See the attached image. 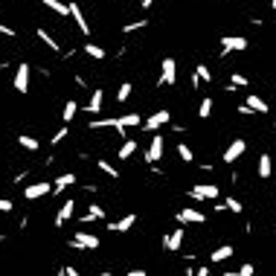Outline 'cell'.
<instances>
[{
	"mask_svg": "<svg viewBox=\"0 0 276 276\" xmlns=\"http://www.w3.org/2000/svg\"><path fill=\"white\" fill-rule=\"evenodd\" d=\"M247 47H250V41H247L245 35H224V38H221V56H230V53H245Z\"/></svg>",
	"mask_w": 276,
	"mask_h": 276,
	"instance_id": "1",
	"label": "cell"
},
{
	"mask_svg": "<svg viewBox=\"0 0 276 276\" xmlns=\"http://www.w3.org/2000/svg\"><path fill=\"white\" fill-rule=\"evenodd\" d=\"M169 123H172V111H166V108H163V111L152 114L149 120H143V128H146V131H152V134H157L163 125H169Z\"/></svg>",
	"mask_w": 276,
	"mask_h": 276,
	"instance_id": "2",
	"label": "cell"
},
{
	"mask_svg": "<svg viewBox=\"0 0 276 276\" xmlns=\"http://www.w3.org/2000/svg\"><path fill=\"white\" fill-rule=\"evenodd\" d=\"M70 245L76 247V250H99V239L91 236V233H85V230H79L76 236H73V242Z\"/></svg>",
	"mask_w": 276,
	"mask_h": 276,
	"instance_id": "3",
	"label": "cell"
},
{
	"mask_svg": "<svg viewBox=\"0 0 276 276\" xmlns=\"http://www.w3.org/2000/svg\"><path fill=\"white\" fill-rule=\"evenodd\" d=\"M195 201H215L218 198V186L215 184H198L192 186V192H189Z\"/></svg>",
	"mask_w": 276,
	"mask_h": 276,
	"instance_id": "4",
	"label": "cell"
},
{
	"mask_svg": "<svg viewBox=\"0 0 276 276\" xmlns=\"http://www.w3.org/2000/svg\"><path fill=\"white\" fill-rule=\"evenodd\" d=\"M178 82V64L172 56L163 59V73H160V85H175Z\"/></svg>",
	"mask_w": 276,
	"mask_h": 276,
	"instance_id": "5",
	"label": "cell"
},
{
	"mask_svg": "<svg viewBox=\"0 0 276 276\" xmlns=\"http://www.w3.org/2000/svg\"><path fill=\"white\" fill-rule=\"evenodd\" d=\"M30 73H32V67L27 61L18 64V73H15V91H18V93L30 91Z\"/></svg>",
	"mask_w": 276,
	"mask_h": 276,
	"instance_id": "6",
	"label": "cell"
},
{
	"mask_svg": "<svg viewBox=\"0 0 276 276\" xmlns=\"http://www.w3.org/2000/svg\"><path fill=\"white\" fill-rule=\"evenodd\" d=\"M146 160H149V163L163 160V134H154L152 137V143H149V149H146Z\"/></svg>",
	"mask_w": 276,
	"mask_h": 276,
	"instance_id": "7",
	"label": "cell"
},
{
	"mask_svg": "<svg viewBox=\"0 0 276 276\" xmlns=\"http://www.w3.org/2000/svg\"><path fill=\"white\" fill-rule=\"evenodd\" d=\"M245 152H247V143H245V140H233V143L227 146V152H224V163H230V166H233V163H236V160H239Z\"/></svg>",
	"mask_w": 276,
	"mask_h": 276,
	"instance_id": "8",
	"label": "cell"
},
{
	"mask_svg": "<svg viewBox=\"0 0 276 276\" xmlns=\"http://www.w3.org/2000/svg\"><path fill=\"white\" fill-rule=\"evenodd\" d=\"M184 236H186L184 227L172 230V233H169V236L163 239V247H166V250H172V253H178V250H181V245H184Z\"/></svg>",
	"mask_w": 276,
	"mask_h": 276,
	"instance_id": "9",
	"label": "cell"
},
{
	"mask_svg": "<svg viewBox=\"0 0 276 276\" xmlns=\"http://www.w3.org/2000/svg\"><path fill=\"white\" fill-rule=\"evenodd\" d=\"M67 9H70V18L76 21V27H79V30L85 32V35H91V24L85 21V12H82V6H79V3H70Z\"/></svg>",
	"mask_w": 276,
	"mask_h": 276,
	"instance_id": "10",
	"label": "cell"
},
{
	"mask_svg": "<svg viewBox=\"0 0 276 276\" xmlns=\"http://www.w3.org/2000/svg\"><path fill=\"white\" fill-rule=\"evenodd\" d=\"M50 192H53L50 184H32V186L24 189V198H27V201H38V198H44V195H50Z\"/></svg>",
	"mask_w": 276,
	"mask_h": 276,
	"instance_id": "11",
	"label": "cell"
},
{
	"mask_svg": "<svg viewBox=\"0 0 276 276\" xmlns=\"http://www.w3.org/2000/svg\"><path fill=\"white\" fill-rule=\"evenodd\" d=\"M178 221H181V224H204V213L195 210V207H186V210L178 213Z\"/></svg>",
	"mask_w": 276,
	"mask_h": 276,
	"instance_id": "12",
	"label": "cell"
},
{
	"mask_svg": "<svg viewBox=\"0 0 276 276\" xmlns=\"http://www.w3.org/2000/svg\"><path fill=\"white\" fill-rule=\"evenodd\" d=\"M73 213H76V201L70 198V201H64V204H61V210H59V215H56V221H53V224H56V227H64V221H70Z\"/></svg>",
	"mask_w": 276,
	"mask_h": 276,
	"instance_id": "13",
	"label": "cell"
},
{
	"mask_svg": "<svg viewBox=\"0 0 276 276\" xmlns=\"http://www.w3.org/2000/svg\"><path fill=\"white\" fill-rule=\"evenodd\" d=\"M134 224H137V215H123L120 221H111V224H108V230H114V233H128Z\"/></svg>",
	"mask_w": 276,
	"mask_h": 276,
	"instance_id": "14",
	"label": "cell"
},
{
	"mask_svg": "<svg viewBox=\"0 0 276 276\" xmlns=\"http://www.w3.org/2000/svg\"><path fill=\"white\" fill-rule=\"evenodd\" d=\"M102 102H105V91L93 88V91H91V102H88V114H102Z\"/></svg>",
	"mask_w": 276,
	"mask_h": 276,
	"instance_id": "15",
	"label": "cell"
},
{
	"mask_svg": "<svg viewBox=\"0 0 276 276\" xmlns=\"http://www.w3.org/2000/svg\"><path fill=\"white\" fill-rule=\"evenodd\" d=\"M245 105L253 111V114H268V111H271V108H268V102H265L262 96H256V93H250V96H247Z\"/></svg>",
	"mask_w": 276,
	"mask_h": 276,
	"instance_id": "16",
	"label": "cell"
},
{
	"mask_svg": "<svg viewBox=\"0 0 276 276\" xmlns=\"http://www.w3.org/2000/svg\"><path fill=\"white\" fill-rule=\"evenodd\" d=\"M73 184H76V175H73V172H67V175H59V178H56V184H53V192L59 195V192H64L67 186H73Z\"/></svg>",
	"mask_w": 276,
	"mask_h": 276,
	"instance_id": "17",
	"label": "cell"
},
{
	"mask_svg": "<svg viewBox=\"0 0 276 276\" xmlns=\"http://www.w3.org/2000/svg\"><path fill=\"white\" fill-rule=\"evenodd\" d=\"M41 3H44V6H47L50 12H56L59 18H67V15H70V9H67V3H61V0H41Z\"/></svg>",
	"mask_w": 276,
	"mask_h": 276,
	"instance_id": "18",
	"label": "cell"
},
{
	"mask_svg": "<svg viewBox=\"0 0 276 276\" xmlns=\"http://www.w3.org/2000/svg\"><path fill=\"white\" fill-rule=\"evenodd\" d=\"M271 172H274L271 154H262V157H259V178H271Z\"/></svg>",
	"mask_w": 276,
	"mask_h": 276,
	"instance_id": "19",
	"label": "cell"
},
{
	"mask_svg": "<svg viewBox=\"0 0 276 276\" xmlns=\"http://www.w3.org/2000/svg\"><path fill=\"white\" fill-rule=\"evenodd\" d=\"M233 253H236V250H233V245H221L213 253V256H210V262H224V259H230Z\"/></svg>",
	"mask_w": 276,
	"mask_h": 276,
	"instance_id": "20",
	"label": "cell"
},
{
	"mask_svg": "<svg viewBox=\"0 0 276 276\" xmlns=\"http://www.w3.org/2000/svg\"><path fill=\"white\" fill-rule=\"evenodd\" d=\"M18 146H21V149H27V152H38V149H41V143H38L35 137H27V134H21V137H18Z\"/></svg>",
	"mask_w": 276,
	"mask_h": 276,
	"instance_id": "21",
	"label": "cell"
},
{
	"mask_svg": "<svg viewBox=\"0 0 276 276\" xmlns=\"http://www.w3.org/2000/svg\"><path fill=\"white\" fill-rule=\"evenodd\" d=\"M76 111H79V102H76V99H70V102H67V105H64V114H61V120L67 125L73 123V117H76Z\"/></svg>",
	"mask_w": 276,
	"mask_h": 276,
	"instance_id": "22",
	"label": "cell"
},
{
	"mask_svg": "<svg viewBox=\"0 0 276 276\" xmlns=\"http://www.w3.org/2000/svg\"><path fill=\"white\" fill-rule=\"evenodd\" d=\"M134 152H137V143H134V140H125L123 146H120V154H117V157H120V160H128V157H134Z\"/></svg>",
	"mask_w": 276,
	"mask_h": 276,
	"instance_id": "23",
	"label": "cell"
},
{
	"mask_svg": "<svg viewBox=\"0 0 276 276\" xmlns=\"http://www.w3.org/2000/svg\"><path fill=\"white\" fill-rule=\"evenodd\" d=\"M102 218H105V210H102V207H96V204H93L91 210H88V215H85V218H82V224H91V221H102Z\"/></svg>",
	"mask_w": 276,
	"mask_h": 276,
	"instance_id": "24",
	"label": "cell"
},
{
	"mask_svg": "<svg viewBox=\"0 0 276 276\" xmlns=\"http://www.w3.org/2000/svg\"><path fill=\"white\" fill-rule=\"evenodd\" d=\"M198 117H201V120H210V117H213V99H210V96H207V99H201Z\"/></svg>",
	"mask_w": 276,
	"mask_h": 276,
	"instance_id": "25",
	"label": "cell"
},
{
	"mask_svg": "<svg viewBox=\"0 0 276 276\" xmlns=\"http://www.w3.org/2000/svg\"><path fill=\"white\" fill-rule=\"evenodd\" d=\"M38 38H41V41H44V44H47L53 53H59V44H56V38H53V35H50L47 30H38Z\"/></svg>",
	"mask_w": 276,
	"mask_h": 276,
	"instance_id": "26",
	"label": "cell"
},
{
	"mask_svg": "<svg viewBox=\"0 0 276 276\" xmlns=\"http://www.w3.org/2000/svg\"><path fill=\"white\" fill-rule=\"evenodd\" d=\"M131 91H134V85H131V82H125V85H120V91H117V102H128V96H131Z\"/></svg>",
	"mask_w": 276,
	"mask_h": 276,
	"instance_id": "27",
	"label": "cell"
},
{
	"mask_svg": "<svg viewBox=\"0 0 276 276\" xmlns=\"http://www.w3.org/2000/svg\"><path fill=\"white\" fill-rule=\"evenodd\" d=\"M195 76H198L201 82H213V73H210L207 64H198V67H195Z\"/></svg>",
	"mask_w": 276,
	"mask_h": 276,
	"instance_id": "28",
	"label": "cell"
},
{
	"mask_svg": "<svg viewBox=\"0 0 276 276\" xmlns=\"http://www.w3.org/2000/svg\"><path fill=\"white\" fill-rule=\"evenodd\" d=\"M149 27V21H131V24H125L123 27V32L125 35H131V32H137V30H146Z\"/></svg>",
	"mask_w": 276,
	"mask_h": 276,
	"instance_id": "29",
	"label": "cell"
},
{
	"mask_svg": "<svg viewBox=\"0 0 276 276\" xmlns=\"http://www.w3.org/2000/svg\"><path fill=\"white\" fill-rule=\"evenodd\" d=\"M85 53H88L91 59H105V50L96 47V44H85Z\"/></svg>",
	"mask_w": 276,
	"mask_h": 276,
	"instance_id": "30",
	"label": "cell"
},
{
	"mask_svg": "<svg viewBox=\"0 0 276 276\" xmlns=\"http://www.w3.org/2000/svg\"><path fill=\"white\" fill-rule=\"evenodd\" d=\"M178 154H181V160H184V163H192V160H195V154H192V149H189L186 143L178 146Z\"/></svg>",
	"mask_w": 276,
	"mask_h": 276,
	"instance_id": "31",
	"label": "cell"
},
{
	"mask_svg": "<svg viewBox=\"0 0 276 276\" xmlns=\"http://www.w3.org/2000/svg\"><path fill=\"white\" fill-rule=\"evenodd\" d=\"M96 166H99V169H102V172H105V175H111V178H120V172H117V169H114V166H111V163H108V160H99V163H96Z\"/></svg>",
	"mask_w": 276,
	"mask_h": 276,
	"instance_id": "32",
	"label": "cell"
},
{
	"mask_svg": "<svg viewBox=\"0 0 276 276\" xmlns=\"http://www.w3.org/2000/svg\"><path fill=\"white\" fill-rule=\"evenodd\" d=\"M224 210H230V213H242V210H245V207H242V204H239V201H236V198H227V201H224Z\"/></svg>",
	"mask_w": 276,
	"mask_h": 276,
	"instance_id": "33",
	"label": "cell"
},
{
	"mask_svg": "<svg viewBox=\"0 0 276 276\" xmlns=\"http://www.w3.org/2000/svg\"><path fill=\"white\" fill-rule=\"evenodd\" d=\"M230 88H247V79L242 73H233V76H230Z\"/></svg>",
	"mask_w": 276,
	"mask_h": 276,
	"instance_id": "34",
	"label": "cell"
},
{
	"mask_svg": "<svg viewBox=\"0 0 276 276\" xmlns=\"http://www.w3.org/2000/svg\"><path fill=\"white\" fill-rule=\"evenodd\" d=\"M253 274H256V265H253V262H245V265L239 268V274H236V276H253Z\"/></svg>",
	"mask_w": 276,
	"mask_h": 276,
	"instance_id": "35",
	"label": "cell"
},
{
	"mask_svg": "<svg viewBox=\"0 0 276 276\" xmlns=\"http://www.w3.org/2000/svg\"><path fill=\"white\" fill-rule=\"evenodd\" d=\"M64 137H67V125H64V128H59V131H56V134L50 137V143H53V146H59V143H61Z\"/></svg>",
	"mask_w": 276,
	"mask_h": 276,
	"instance_id": "36",
	"label": "cell"
},
{
	"mask_svg": "<svg viewBox=\"0 0 276 276\" xmlns=\"http://www.w3.org/2000/svg\"><path fill=\"white\" fill-rule=\"evenodd\" d=\"M12 207H15V204H12L9 198H0V213H12Z\"/></svg>",
	"mask_w": 276,
	"mask_h": 276,
	"instance_id": "37",
	"label": "cell"
},
{
	"mask_svg": "<svg viewBox=\"0 0 276 276\" xmlns=\"http://www.w3.org/2000/svg\"><path fill=\"white\" fill-rule=\"evenodd\" d=\"M0 35H6V38H15V30H12V27H6V24H0Z\"/></svg>",
	"mask_w": 276,
	"mask_h": 276,
	"instance_id": "38",
	"label": "cell"
},
{
	"mask_svg": "<svg viewBox=\"0 0 276 276\" xmlns=\"http://www.w3.org/2000/svg\"><path fill=\"white\" fill-rule=\"evenodd\" d=\"M239 114H245V117H253V111H250L247 105H239Z\"/></svg>",
	"mask_w": 276,
	"mask_h": 276,
	"instance_id": "39",
	"label": "cell"
},
{
	"mask_svg": "<svg viewBox=\"0 0 276 276\" xmlns=\"http://www.w3.org/2000/svg\"><path fill=\"white\" fill-rule=\"evenodd\" d=\"M192 276H210V268H198Z\"/></svg>",
	"mask_w": 276,
	"mask_h": 276,
	"instance_id": "40",
	"label": "cell"
},
{
	"mask_svg": "<svg viewBox=\"0 0 276 276\" xmlns=\"http://www.w3.org/2000/svg\"><path fill=\"white\" fill-rule=\"evenodd\" d=\"M128 276H149V274H146L143 268H137V271H128Z\"/></svg>",
	"mask_w": 276,
	"mask_h": 276,
	"instance_id": "41",
	"label": "cell"
},
{
	"mask_svg": "<svg viewBox=\"0 0 276 276\" xmlns=\"http://www.w3.org/2000/svg\"><path fill=\"white\" fill-rule=\"evenodd\" d=\"M64 276H79V271L76 268H64Z\"/></svg>",
	"mask_w": 276,
	"mask_h": 276,
	"instance_id": "42",
	"label": "cell"
},
{
	"mask_svg": "<svg viewBox=\"0 0 276 276\" xmlns=\"http://www.w3.org/2000/svg\"><path fill=\"white\" fill-rule=\"evenodd\" d=\"M140 6H143V9H152V6H154V0H143Z\"/></svg>",
	"mask_w": 276,
	"mask_h": 276,
	"instance_id": "43",
	"label": "cell"
},
{
	"mask_svg": "<svg viewBox=\"0 0 276 276\" xmlns=\"http://www.w3.org/2000/svg\"><path fill=\"white\" fill-rule=\"evenodd\" d=\"M271 6H274V9H276V0H271Z\"/></svg>",
	"mask_w": 276,
	"mask_h": 276,
	"instance_id": "44",
	"label": "cell"
}]
</instances>
